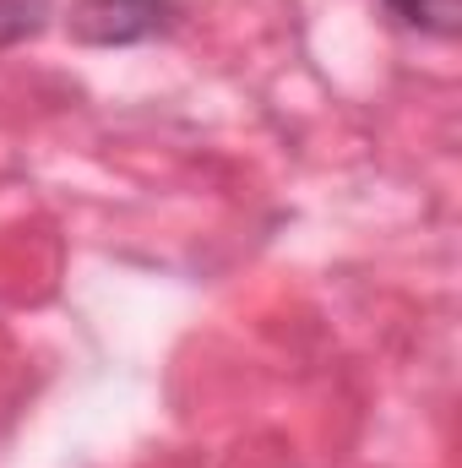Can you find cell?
Returning <instances> with one entry per match:
<instances>
[{
    "label": "cell",
    "mask_w": 462,
    "mask_h": 468,
    "mask_svg": "<svg viewBox=\"0 0 462 468\" xmlns=\"http://www.w3.org/2000/svg\"><path fill=\"white\" fill-rule=\"evenodd\" d=\"M174 22V0H77L71 5V38L93 49L147 44Z\"/></svg>",
    "instance_id": "6da1fadb"
},
{
    "label": "cell",
    "mask_w": 462,
    "mask_h": 468,
    "mask_svg": "<svg viewBox=\"0 0 462 468\" xmlns=\"http://www.w3.org/2000/svg\"><path fill=\"white\" fill-rule=\"evenodd\" d=\"M386 11L403 27L430 33V38H452L462 27V0H386Z\"/></svg>",
    "instance_id": "7a4b0ae2"
},
{
    "label": "cell",
    "mask_w": 462,
    "mask_h": 468,
    "mask_svg": "<svg viewBox=\"0 0 462 468\" xmlns=\"http://www.w3.org/2000/svg\"><path fill=\"white\" fill-rule=\"evenodd\" d=\"M49 16V0H0V44H16L27 33H38Z\"/></svg>",
    "instance_id": "3957f363"
}]
</instances>
